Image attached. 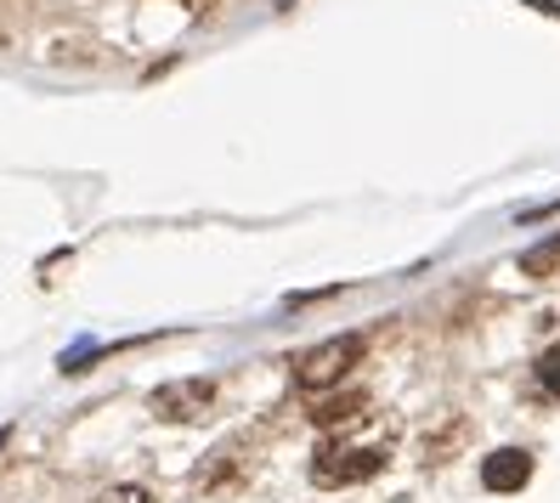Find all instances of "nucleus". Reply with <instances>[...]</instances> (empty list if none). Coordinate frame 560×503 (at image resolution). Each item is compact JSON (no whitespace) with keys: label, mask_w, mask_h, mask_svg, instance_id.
<instances>
[{"label":"nucleus","mask_w":560,"mask_h":503,"mask_svg":"<svg viewBox=\"0 0 560 503\" xmlns=\"http://www.w3.org/2000/svg\"><path fill=\"white\" fill-rule=\"evenodd\" d=\"M362 351H369L362 334H335V340L312 346L306 356H294V379H301L306 390H328V385H340L351 367L362 362Z\"/></svg>","instance_id":"f257e3e1"},{"label":"nucleus","mask_w":560,"mask_h":503,"mask_svg":"<svg viewBox=\"0 0 560 503\" xmlns=\"http://www.w3.org/2000/svg\"><path fill=\"white\" fill-rule=\"evenodd\" d=\"M385 469V447H362V442H323L312 458V481L317 487H357Z\"/></svg>","instance_id":"f03ea898"},{"label":"nucleus","mask_w":560,"mask_h":503,"mask_svg":"<svg viewBox=\"0 0 560 503\" xmlns=\"http://www.w3.org/2000/svg\"><path fill=\"white\" fill-rule=\"evenodd\" d=\"M148 408L164 419V424H192L215 408V379H176V385H159L148 396Z\"/></svg>","instance_id":"7ed1b4c3"},{"label":"nucleus","mask_w":560,"mask_h":503,"mask_svg":"<svg viewBox=\"0 0 560 503\" xmlns=\"http://www.w3.org/2000/svg\"><path fill=\"white\" fill-rule=\"evenodd\" d=\"M481 481H487V492H521L526 481H533V453H521V447L492 453L481 464Z\"/></svg>","instance_id":"20e7f679"},{"label":"nucleus","mask_w":560,"mask_h":503,"mask_svg":"<svg viewBox=\"0 0 560 503\" xmlns=\"http://www.w3.org/2000/svg\"><path fill=\"white\" fill-rule=\"evenodd\" d=\"M362 408H369V396H335V401H317V408H312V419H317L323 430H335V424L357 419Z\"/></svg>","instance_id":"39448f33"},{"label":"nucleus","mask_w":560,"mask_h":503,"mask_svg":"<svg viewBox=\"0 0 560 503\" xmlns=\"http://www.w3.org/2000/svg\"><path fill=\"white\" fill-rule=\"evenodd\" d=\"M521 272H526V278H549V272H560V232H555V238H544L538 249H526V255H521Z\"/></svg>","instance_id":"423d86ee"},{"label":"nucleus","mask_w":560,"mask_h":503,"mask_svg":"<svg viewBox=\"0 0 560 503\" xmlns=\"http://www.w3.org/2000/svg\"><path fill=\"white\" fill-rule=\"evenodd\" d=\"M538 385L560 401V346H549V351L538 356Z\"/></svg>","instance_id":"0eeeda50"},{"label":"nucleus","mask_w":560,"mask_h":503,"mask_svg":"<svg viewBox=\"0 0 560 503\" xmlns=\"http://www.w3.org/2000/svg\"><path fill=\"white\" fill-rule=\"evenodd\" d=\"M96 503H153V498H148L142 487H114V492H103Z\"/></svg>","instance_id":"6e6552de"},{"label":"nucleus","mask_w":560,"mask_h":503,"mask_svg":"<svg viewBox=\"0 0 560 503\" xmlns=\"http://www.w3.org/2000/svg\"><path fill=\"white\" fill-rule=\"evenodd\" d=\"M0 447H7V430H0Z\"/></svg>","instance_id":"1a4fd4ad"}]
</instances>
